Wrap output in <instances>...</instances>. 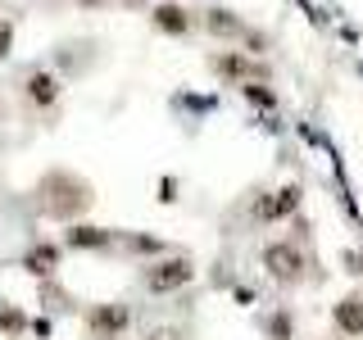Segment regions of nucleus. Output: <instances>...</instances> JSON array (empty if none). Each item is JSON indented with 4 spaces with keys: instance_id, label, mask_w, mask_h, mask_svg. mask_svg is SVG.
Returning a JSON list of instances; mask_svg holds the SVG:
<instances>
[{
    "instance_id": "nucleus-2",
    "label": "nucleus",
    "mask_w": 363,
    "mask_h": 340,
    "mask_svg": "<svg viewBox=\"0 0 363 340\" xmlns=\"http://www.w3.org/2000/svg\"><path fill=\"white\" fill-rule=\"evenodd\" d=\"M259 264H264V272L277 286H286V290H295V286H304V281L313 277V264H309V254H304L295 241H268L264 245V254H259Z\"/></svg>"
},
{
    "instance_id": "nucleus-6",
    "label": "nucleus",
    "mask_w": 363,
    "mask_h": 340,
    "mask_svg": "<svg viewBox=\"0 0 363 340\" xmlns=\"http://www.w3.org/2000/svg\"><path fill=\"white\" fill-rule=\"evenodd\" d=\"M332 327L340 336H350V340H359L363 336V290H350L345 300L332 309Z\"/></svg>"
},
{
    "instance_id": "nucleus-9",
    "label": "nucleus",
    "mask_w": 363,
    "mask_h": 340,
    "mask_svg": "<svg viewBox=\"0 0 363 340\" xmlns=\"http://www.w3.org/2000/svg\"><path fill=\"white\" fill-rule=\"evenodd\" d=\"M23 268H28L32 277H50V272L60 268V245H32L28 254H23Z\"/></svg>"
},
{
    "instance_id": "nucleus-12",
    "label": "nucleus",
    "mask_w": 363,
    "mask_h": 340,
    "mask_svg": "<svg viewBox=\"0 0 363 340\" xmlns=\"http://www.w3.org/2000/svg\"><path fill=\"white\" fill-rule=\"evenodd\" d=\"M204 28L213 32V37H245V23L232 14V9H209L204 14Z\"/></svg>"
},
{
    "instance_id": "nucleus-7",
    "label": "nucleus",
    "mask_w": 363,
    "mask_h": 340,
    "mask_svg": "<svg viewBox=\"0 0 363 340\" xmlns=\"http://www.w3.org/2000/svg\"><path fill=\"white\" fill-rule=\"evenodd\" d=\"M86 322H91V332H96V336H109V340H113V336H123V332H128L132 313L123 309V304H96Z\"/></svg>"
},
{
    "instance_id": "nucleus-11",
    "label": "nucleus",
    "mask_w": 363,
    "mask_h": 340,
    "mask_svg": "<svg viewBox=\"0 0 363 340\" xmlns=\"http://www.w3.org/2000/svg\"><path fill=\"white\" fill-rule=\"evenodd\" d=\"M68 245L73 249H109L113 245V232H105V227H68Z\"/></svg>"
},
{
    "instance_id": "nucleus-15",
    "label": "nucleus",
    "mask_w": 363,
    "mask_h": 340,
    "mask_svg": "<svg viewBox=\"0 0 363 340\" xmlns=\"http://www.w3.org/2000/svg\"><path fill=\"white\" fill-rule=\"evenodd\" d=\"M0 322H5V332H9V336H18L23 327H28V317H23V313H14V309H5V304H0Z\"/></svg>"
},
{
    "instance_id": "nucleus-10",
    "label": "nucleus",
    "mask_w": 363,
    "mask_h": 340,
    "mask_svg": "<svg viewBox=\"0 0 363 340\" xmlns=\"http://www.w3.org/2000/svg\"><path fill=\"white\" fill-rule=\"evenodd\" d=\"M155 28L168 32V37H186V32H191V14L182 5H159L155 9Z\"/></svg>"
},
{
    "instance_id": "nucleus-13",
    "label": "nucleus",
    "mask_w": 363,
    "mask_h": 340,
    "mask_svg": "<svg viewBox=\"0 0 363 340\" xmlns=\"http://www.w3.org/2000/svg\"><path fill=\"white\" fill-rule=\"evenodd\" d=\"M268 336H272V340H291V336H295V317H291V309H281V313L268 322Z\"/></svg>"
},
{
    "instance_id": "nucleus-1",
    "label": "nucleus",
    "mask_w": 363,
    "mask_h": 340,
    "mask_svg": "<svg viewBox=\"0 0 363 340\" xmlns=\"http://www.w3.org/2000/svg\"><path fill=\"white\" fill-rule=\"evenodd\" d=\"M37 196H41V213L64 218V222L77 218V213H86L91 200H96V196H91V186H86L82 177H73V173H50V177L41 181Z\"/></svg>"
},
{
    "instance_id": "nucleus-5",
    "label": "nucleus",
    "mask_w": 363,
    "mask_h": 340,
    "mask_svg": "<svg viewBox=\"0 0 363 340\" xmlns=\"http://www.w3.org/2000/svg\"><path fill=\"white\" fill-rule=\"evenodd\" d=\"M295 209H300V181H286V186H277V191H259V204L250 213H255L259 222H286Z\"/></svg>"
},
{
    "instance_id": "nucleus-4",
    "label": "nucleus",
    "mask_w": 363,
    "mask_h": 340,
    "mask_svg": "<svg viewBox=\"0 0 363 340\" xmlns=\"http://www.w3.org/2000/svg\"><path fill=\"white\" fill-rule=\"evenodd\" d=\"M209 68L223 77V82H232V86H245V82H255V77L264 82L268 77V68L255 64V55H241V50H218L209 60Z\"/></svg>"
},
{
    "instance_id": "nucleus-14",
    "label": "nucleus",
    "mask_w": 363,
    "mask_h": 340,
    "mask_svg": "<svg viewBox=\"0 0 363 340\" xmlns=\"http://www.w3.org/2000/svg\"><path fill=\"white\" fill-rule=\"evenodd\" d=\"M241 91H245V100H255V105H264V109H272V105H277V96H272V91H268L264 82H245Z\"/></svg>"
},
{
    "instance_id": "nucleus-8",
    "label": "nucleus",
    "mask_w": 363,
    "mask_h": 340,
    "mask_svg": "<svg viewBox=\"0 0 363 340\" xmlns=\"http://www.w3.org/2000/svg\"><path fill=\"white\" fill-rule=\"evenodd\" d=\"M23 96H28L37 109H50L55 100H60V77H55V73H45V68H32V73H28V82H23Z\"/></svg>"
},
{
    "instance_id": "nucleus-17",
    "label": "nucleus",
    "mask_w": 363,
    "mask_h": 340,
    "mask_svg": "<svg viewBox=\"0 0 363 340\" xmlns=\"http://www.w3.org/2000/svg\"><path fill=\"white\" fill-rule=\"evenodd\" d=\"M9 45H14V28H9V23H0V60L9 55Z\"/></svg>"
},
{
    "instance_id": "nucleus-16",
    "label": "nucleus",
    "mask_w": 363,
    "mask_h": 340,
    "mask_svg": "<svg viewBox=\"0 0 363 340\" xmlns=\"http://www.w3.org/2000/svg\"><path fill=\"white\" fill-rule=\"evenodd\" d=\"M145 340H186V332H182V327H155Z\"/></svg>"
},
{
    "instance_id": "nucleus-3",
    "label": "nucleus",
    "mask_w": 363,
    "mask_h": 340,
    "mask_svg": "<svg viewBox=\"0 0 363 340\" xmlns=\"http://www.w3.org/2000/svg\"><path fill=\"white\" fill-rule=\"evenodd\" d=\"M191 281H196L191 254H164V259H155V264H145V272H141V286L150 295H173L182 286H191Z\"/></svg>"
}]
</instances>
